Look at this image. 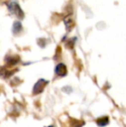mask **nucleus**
<instances>
[{
  "instance_id": "obj_1",
  "label": "nucleus",
  "mask_w": 126,
  "mask_h": 127,
  "mask_svg": "<svg viewBox=\"0 0 126 127\" xmlns=\"http://www.w3.org/2000/svg\"><path fill=\"white\" fill-rule=\"evenodd\" d=\"M7 7H8L10 13L17 16L18 18H23L24 17V12H23L22 9L20 8V6H19V4L17 3H16L14 1H10L7 3Z\"/></svg>"
},
{
  "instance_id": "obj_2",
  "label": "nucleus",
  "mask_w": 126,
  "mask_h": 127,
  "mask_svg": "<svg viewBox=\"0 0 126 127\" xmlns=\"http://www.w3.org/2000/svg\"><path fill=\"white\" fill-rule=\"evenodd\" d=\"M48 83H49V81L43 80V79H42V80H39L38 81H37L36 83L35 84V86H34L33 94H41V93H42V91L44 90V88H45V87L47 86Z\"/></svg>"
},
{
  "instance_id": "obj_3",
  "label": "nucleus",
  "mask_w": 126,
  "mask_h": 127,
  "mask_svg": "<svg viewBox=\"0 0 126 127\" xmlns=\"http://www.w3.org/2000/svg\"><path fill=\"white\" fill-rule=\"evenodd\" d=\"M55 73L59 76H65L67 73V67L63 63H59L55 67Z\"/></svg>"
},
{
  "instance_id": "obj_4",
  "label": "nucleus",
  "mask_w": 126,
  "mask_h": 127,
  "mask_svg": "<svg viewBox=\"0 0 126 127\" xmlns=\"http://www.w3.org/2000/svg\"><path fill=\"white\" fill-rule=\"evenodd\" d=\"M97 125L100 127H104L105 126H107L109 124V118L108 117H102V118H99V119H97Z\"/></svg>"
},
{
  "instance_id": "obj_5",
  "label": "nucleus",
  "mask_w": 126,
  "mask_h": 127,
  "mask_svg": "<svg viewBox=\"0 0 126 127\" xmlns=\"http://www.w3.org/2000/svg\"><path fill=\"white\" fill-rule=\"evenodd\" d=\"M22 30V24L19 22H16L13 24V32L14 33H18Z\"/></svg>"
},
{
  "instance_id": "obj_6",
  "label": "nucleus",
  "mask_w": 126,
  "mask_h": 127,
  "mask_svg": "<svg viewBox=\"0 0 126 127\" xmlns=\"http://www.w3.org/2000/svg\"><path fill=\"white\" fill-rule=\"evenodd\" d=\"M84 121H79V120H74V123H72V126L73 127H82V126L84 125Z\"/></svg>"
},
{
  "instance_id": "obj_7",
  "label": "nucleus",
  "mask_w": 126,
  "mask_h": 127,
  "mask_svg": "<svg viewBox=\"0 0 126 127\" xmlns=\"http://www.w3.org/2000/svg\"><path fill=\"white\" fill-rule=\"evenodd\" d=\"M49 127H54V126H49Z\"/></svg>"
}]
</instances>
